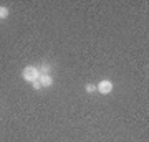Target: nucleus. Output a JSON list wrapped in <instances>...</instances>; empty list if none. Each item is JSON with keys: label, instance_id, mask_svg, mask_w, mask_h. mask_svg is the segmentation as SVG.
<instances>
[{"label": "nucleus", "instance_id": "5", "mask_svg": "<svg viewBox=\"0 0 149 142\" xmlns=\"http://www.w3.org/2000/svg\"><path fill=\"white\" fill-rule=\"evenodd\" d=\"M85 91L88 93V94H91V93H95L96 91V84H93V83H88L85 86Z\"/></svg>", "mask_w": 149, "mask_h": 142}, {"label": "nucleus", "instance_id": "2", "mask_svg": "<svg viewBox=\"0 0 149 142\" xmlns=\"http://www.w3.org/2000/svg\"><path fill=\"white\" fill-rule=\"evenodd\" d=\"M96 91H100L101 94H109L113 91V83L109 81V79H103L101 83L96 86Z\"/></svg>", "mask_w": 149, "mask_h": 142}, {"label": "nucleus", "instance_id": "1", "mask_svg": "<svg viewBox=\"0 0 149 142\" xmlns=\"http://www.w3.org/2000/svg\"><path fill=\"white\" fill-rule=\"evenodd\" d=\"M22 78L25 79V81H30V83L37 81V79L40 78L38 68H35V66H27V68H25L23 71H22Z\"/></svg>", "mask_w": 149, "mask_h": 142}, {"label": "nucleus", "instance_id": "4", "mask_svg": "<svg viewBox=\"0 0 149 142\" xmlns=\"http://www.w3.org/2000/svg\"><path fill=\"white\" fill-rule=\"evenodd\" d=\"M50 71H52V66H50V64H42V66L38 68V73L40 74H50Z\"/></svg>", "mask_w": 149, "mask_h": 142}, {"label": "nucleus", "instance_id": "6", "mask_svg": "<svg viewBox=\"0 0 149 142\" xmlns=\"http://www.w3.org/2000/svg\"><path fill=\"white\" fill-rule=\"evenodd\" d=\"M8 17V8L7 7H0V18H7Z\"/></svg>", "mask_w": 149, "mask_h": 142}, {"label": "nucleus", "instance_id": "7", "mask_svg": "<svg viewBox=\"0 0 149 142\" xmlns=\"http://www.w3.org/2000/svg\"><path fill=\"white\" fill-rule=\"evenodd\" d=\"M32 86H33V89H37V91L42 89V84H40V81H38V79H37V81H33Z\"/></svg>", "mask_w": 149, "mask_h": 142}, {"label": "nucleus", "instance_id": "3", "mask_svg": "<svg viewBox=\"0 0 149 142\" xmlns=\"http://www.w3.org/2000/svg\"><path fill=\"white\" fill-rule=\"evenodd\" d=\"M38 81H40V84H42V88H48V86L53 84V78H52L50 74H40Z\"/></svg>", "mask_w": 149, "mask_h": 142}]
</instances>
